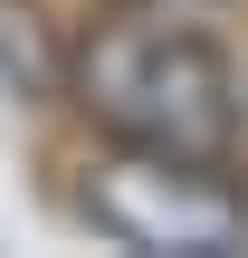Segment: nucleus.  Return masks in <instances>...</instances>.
<instances>
[{
	"label": "nucleus",
	"instance_id": "1",
	"mask_svg": "<svg viewBox=\"0 0 248 258\" xmlns=\"http://www.w3.org/2000/svg\"><path fill=\"white\" fill-rule=\"evenodd\" d=\"M76 105L115 144L162 153V163H201V172H229L239 144H248L239 67L201 29H172V19H115V29H96L86 57H76Z\"/></svg>",
	"mask_w": 248,
	"mask_h": 258
},
{
	"label": "nucleus",
	"instance_id": "2",
	"mask_svg": "<svg viewBox=\"0 0 248 258\" xmlns=\"http://www.w3.org/2000/svg\"><path fill=\"white\" fill-rule=\"evenodd\" d=\"M86 220L124 249H172V258H248V201L229 191V172L201 163H162L134 153L86 172Z\"/></svg>",
	"mask_w": 248,
	"mask_h": 258
}]
</instances>
